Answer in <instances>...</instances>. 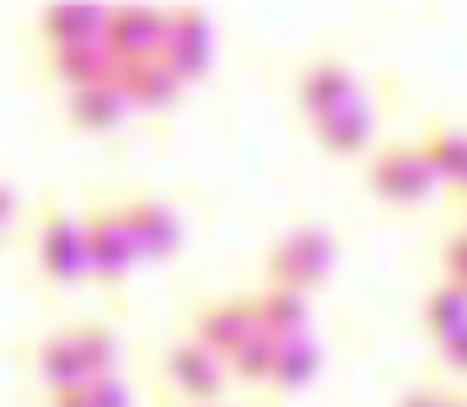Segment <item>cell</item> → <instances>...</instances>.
Masks as SVG:
<instances>
[{"mask_svg":"<svg viewBox=\"0 0 467 407\" xmlns=\"http://www.w3.org/2000/svg\"><path fill=\"white\" fill-rule=\"evenodd\" d=\"M435 172L424 161L420 139H387L366 161V188H371L381 204H424L435 193Z\"/></svg>","mask_w":467,"mask_h":407,"instance_id":"obj_1","label":"cell"},{"mask_svg":"<svg viewBox=\"0 0 467 407\" xmlns=\"http://www.w3.org/2000/svg\"><path fill=\"white\" fill-rule=\"evenodd\" d=\"M333 258H338V247H333V236H327L323 226H296L269 247V284L306 295V290L327 284Z\"/></svg>","mask_w":467,"mask_h":407,"instance_id":"obj_2","label":"cell"},{"mask_svg":"<svg viewBox=\"0 0 467 407\" xmlns=\"http://www.w3.org/2000/svg\"><path fill=\"white\" fill-rule=\"evenodd\" d=\"M38 273H44L48 284H81V279H92V263H87V226H81V215H70L59 198L44 204Z\"/></svg>","mask_w":467,"mask_h":407,"instance_id":"obj_3","label":"cell"},{"mask_svg":"<svg viewBox=\"0 0 467 407\" xmlns=\"http://www.w3.org/2000/svg\"><path fill=\"white\" fill-rule=\"evenodd\" d=\"M81 226H87V263H92V279L97 284H124L130 269L140 263V247H135V236L124 226L119 204H92V209L81 215Z\"/></svg>","mask_w":467,"mask_h":407,"instance_id":"obj_4","label":"cell"},{"mask_svg":"<svg viewBox=\"0 0 467 407\" xmlns=\"http://www.w3.org/2000/svg\"><path fill=\"white\" fill-rule=\"evenodd\" d=\"M161 375L172 381V392H183L188 402L215 407V397H221V392H226V381H232V364L221 360V354H210L204 343L183 338V343H172V349H167Z\"/></svg>","mask_w":467,"mask_h":407,"instance_id":"obj_5","label":"cell"},{"mask_svg":"<svg viewBox=\"0 0 467 407\" xmlns=\"http://www.w3.org/2000/svg\"><path fill=\"white\" fill-rule=\"evenodd\" d=\"M355 97H366V91H360L355 70H349L338 54H323V59H312V65L301 70V81H296V107H301L312 124L333 118V113H338V107H349Z\"/></svg>","mask_w":467,"mask_h":407,"instance_id":"obj_6","label":"cell"},{"mask_svg":"<svg viewBox=\"0 0 467 407\" xmlns=\"http://www.w3.org/2000/svg\"><path fill=\"white\" fill-rule=\"evenodd\" d=\"M108 48L119 59V70L130 65H145V59H161V44H167V11L156 5H124V11H108Z\"/></svg>","mask_w":467,"mask_h":407,"instance_id":"obj_7","label":"cell"},{"mask_svg":"<svg viewBox=\"0 0 467 407\" xmlns=\"http://www.w3.org/2000/svg\"><path fill=\"white\" fill-rule=\"evenodd\" d=\"M119 215H124V226L135 236L140 258H172L183 247V215L167 198H156V193H130L119 204Z\"/></svg>","mask_w":467,"mask_h":407,"instance_id":"obj_8","label":"cell"},{"mask_svg":"<svg viewBox=\"0 0 467 407\" xmlns=\"http://www.w3.org/2000/svg\"><path fill=\"white\" fill-rule=\"evenodd\" d=\"M253 300L247 295H221V300H204L199 311H193V343H204L210 354H221V360H232L236 349L253 338Z\"/></svg>","mask_w":467,"mask_h":407,"instance_id":"obj_9","label":"cell"},{"mask_svg":"<svg viewBox=\"0 0 467 407\" xmlns=\"http://www.w3.org/2000/svg\"><path fill=\"white\" fill-rule=\"evenodd\" d=\"M210 44H215L210 16H199V11H167V44H161V59L172 65V76H178L183 86L210 70Z\"/></svg>","mask_w":467,"mask_h":407,"instance_id":"obj_10","label":"cell"},{"mask_svg":"<svg viewBox=\"0 0 467 407\" xmlns=\"http://www.w3.org/2000/svg\"><path fill=\"white\" fill-rule=\"evenodd\" d=\"M48 76L65 91L81 86H102V81H119V59L108 38H92V44H70V48H48Z\"/></svg>","mask_w":467,"mask_h":407,"instance_id":"obj_11","label":"cell"},{"mask_svg":"<svg viewBox=\"0 0 467 407\" xmlns=\"http://www.w3.org/2000/svg\"><path fill=\"white\" fill-rule=\"evenodd\" d=\"M124 86L119 81H102V86H81L65 97V124L70 129H81V135H102V129H113L119 118H124Z\"/></svg>","mask_w":467,"mask_h":407,"instance_id":"obj_12","label":"cell"},{"mask_svg":"<svg viewBox=\"0 0 467 407\" xmlns=\"http://www.w3.org/2000/svg\"><path fill=\"white\" fill-rule=\"evenodd\" d=\"M108 33V11L102 5H48L38 16V38L48 48H70V44H92Z\"/></svg>","mask_w":467,"mask_h":407,"instance_id":"obj_13","label":"cell"},{"mask_svg":"<svg viewBox=\"0 0 467 407\" xmlns=\"http://www.w3.org/2000/svg\"><path fill=\"white\" fill-rule=\"evenodd\" d=\"M371 97H355L349 107H338L333 118H323V124H312L317 129V145H323L327 156H360L366 145H371Z\"/></svg>","mask_w":467,"mask_h":407,"instance_id":"obj_14","label":"cell"},{"mask_svg":"<svg viewBox=\"0 0 467 407\" xmlns=\"http://www.w3.org/2000/svg\"><path fill=\"white\" fill-rule=\"evenodd\" d=\"M119 86H124V102L130 107H172L183 97V81L172 76L167 59H145V65L119 70Z\"/></svg>","mask_w":467,"mask_h":407,"instance_id":"obj_15","label":"cell"},{"mask_svg":"<svg viewBox=\"0 0 467 407\" xmlns=\"http://www.w3.org/2000/svg\"><path fill=\"white\" fill-rule=\"evenodd\" d=\"M38 381H44L48 392H70V386H87V381H92V370H87V360H81L70 327L38 343Z\"/></svg>","mask_w":467,"mask_h":407,"instance_id":"obj_16","label":"cell"},{"mask_svg":"<svg viewBox=\"0 0 467 407\" xmlns=\"http://www.w3.org/2000/svg\"><path fill=\"white\" fill-rule=\"evenodd\" d=\"M253 317H258L264 332H275V338H301L306 321H312V306H306L301 290H280V284H269L264 295H253Z\"/></svg>","mask_w":467,"mask_h":407,"instance_id":"obj_17","label":"cell"},{"mask_svg":"<svg viewBox=\"0 0 467 407\" xmlns=\"http://www.w3.org/2000/svg\"><path fill=\"white\" fill-rule=\"evenodd\" d=\"M420 150H424V161H430V172L441 182H457L467 178V124H430L420 139Z\"/></svg>","mask_w":467,"mask_h":407,"instance_id":"obj_18","label":"cell"},{"mask_svg":"<svg viewBox=\"0 0 467 407\" xmlns=\"http://www.w3.org/2000/svg\"><path fill=\"white\" fill-rule=\"evenodd\" d=\"M317 370H323V349H317V338L312 332H301V338H285L280 343V360H275V392L285 397H296L301 386H312L317 381Z\"/></svg>","mask_w":467,"mask_h":407,"instance_id":"obj_19","label":"cell"},{"mask_svg":"<svg viewBox=\"0 0 467 407\" xmlns=\"http://www.w3.org/2000/svg\"><path fill=\"white\" fill-rule=\"evenodd\" d=\"M280 343L285 338H275V332H264V327H253V338L236 349L232 360V375L236 381H247V386H269L275 381V360H280Z\"/></svg>","mask_w":467,"mask_h":407,"instance_id":"obj_20","label":"cell"},{"mask_svg":"<svg viewBox=\"0 0 467 407\" xmlns=\"http://www.w3.org/2000/svg\"><path fill=\"white\" fill-rule=\"evenodd\" d=\"M424 327H430L435 343L457 338V332L467 327V290H457V284H435V290L424 295Z\"/></svg>","mask_w":467,"mask_h":407,"instance_id":"obj_21","label":"cell"},{"mask_svg":"<svg viewBox=\"0 0 467 407\" xmlns=\"http://www.w3.org/2000/svg\"><path fill=\"white\" fill-rule=\"evenodd\" d=\"M70 332H76V349H81V360L92 370V381L119 375V338H113V327H102V321H76Z\"/></svg>","mask_w":467,"mask_h":407,"instance_id":"obj_22","label":"cell"},{"mask_svg":"<svg viewBox=\"0 0 467 407\" xmlns=\"http://www.w3.org/2000/svg\"><path fill=\"white\" fill-rule=\"evenodd\" d=\"M441 269H446V284L467 290V226L446 236V247H441Z\"/></svg>","mask_w":467,"mask_h":407,"instance_id":"obj_23","label":"cell"},{"mask_svg":"<svg viewBox=\"0 0 467 407\" xmlns=\"http://www.w3.org/2000/svg\"><path fill=\"white\" fill-rule=\"evenodd\" d=\"M87 397H92V407H135V397H130V386H124L119 375H102V381H87Z\"/></svg>","mask_w":467,"mask_h":407,"instance_id":"obj_24","label":"cell"},{"mask_svg":"<svg viewBox=\"0 0 467 407\" xmlns=\"http://www.w3.org/2000/svg\"><path fill=\"white\" fill-rule=\"evenodd\" d=\"M446 397H451L446 386H414V392L398 397V407H446Z\"/></svg>","mask_w":467,"mask_h":407,"instance_id":"obj_25","label":"cell"},{"mask_svg":"<svg viewBox=\"0 0 467 407\" xmlns=\"http://www.w3.org/2000/svg\"><path fill=\"white\" fill-rule=\"evenodd\" d=\"M441 364H446V370H457V375H467V327L457 332V338H446V343H441Z\"/></svg>","mask_w":467,"mask_h":407,"instance_id":"obj_26","label":"cell"},{"mask_svg":"<svg viewBox=\"0 0 467 407\" xmlns=\"http://www.w3.org/2000/svg\"><path fill=\"white\" fill-rule=\"evenodd\" d=\"M48 407H92L87 386H70V392H48Z\"/></svg>","mask_w":467,"mask_h":407,"instance_id":"obj_27","label":"cell"},{"mask_svg":"<svg viewBox=\"0 0 467 407\" xmlns=\"http://www.w3.org/2000/svg\"><path fill=\"white\" fill-rule=\"evenodd\" d=\"M11 220H16V193H11V188L0 182V236L11 230Z\"/></svg>","mask_w":467,"mask_h":407,"instance_id":"obj_28","label":"cell"},{"mask_svg":"<svg viewBox=\"0 0 467 407\" xmlns=\"http://www.w3.org/2000/svg\"><path fill=\"white\" fill-rule=\"evenodd\" d=\"M446 407H467V392H451V397H446Z\"/></svg>","mask_w":467,"mask_h":407,"instance_id":"obj_29","label":"cell"},{"mask_svg":"<svg viewBox=\"0 0 467 407\" xmlns=\"http://www.w3.org/2000/svg\"><path fill=\"white\" fill-rule=\"evenodd\" d=\"M457 193H462V198H467V178H462V182H457Z\"/></svg>","mask_w":467,"mask_h":407,"instance_id":"obj_30","label":"cell"}]
</instances>
